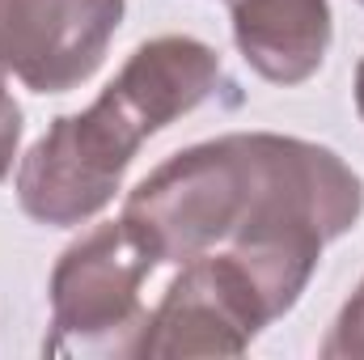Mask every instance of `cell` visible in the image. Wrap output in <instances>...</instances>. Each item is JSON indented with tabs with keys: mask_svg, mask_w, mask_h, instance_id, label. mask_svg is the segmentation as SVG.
<instances>
[{
	"mask_svg": "<svg viewBox=\"0 0 364 360\" xmlns=\"http://www.w3.org/2000/svg\"><path fill=\"white\" fill-rule=\"evenodd\" d=\"M360 179L322 144L292 136H225L170 157L127 195V212L161 250L195 259L225 246L263 288L272 314L292 309L322 246L356 225Z\"/></svg>",
	"mask_w": 364,
	"mask_h": 360,
	"instance_id": "cell-1",
	"label": "cell"
},
{
	"mask_svg": "<svg viewBox=\"0 0 364 360\" xmlns=\"http://www.w3.org/2000/svg\"><path fill=\"white\" fill-rule=\"evenodd\" d=\"M216 81L220 60L199 38L166 34L136 47L90 110L55 119V127L26 153L17 174L21 208L43 225L90 221L119 191L140 140L195 110Z\"/></svg>",
	"mask_w": 364,
	"mask_h": 360,
	"instance_id": "cell-2",
	"label": "cell"
},
{
	"mask_svg": "<svg viewBox=\"0 0 364 360\" xmlns=\"http://www.w3.org/2000/svg\"><path fill=\"white\" fill-rule=\"evenodd\" d=\"M161 263L157 242L132 221H110L93 229L85 242L64 250L51 275V352H85V348H114L127 352L123 335H144V305L140 284Z\"/></svg>",
	"mask_w": 364,
	"mask_h": 360,
	"instance_id": "cell-3",
	"label": "cell"
},
{
	"mask_svg": "<svg viewBox=\"0 0 364 360\" xmlns=\"http://www.w3.org/2000/svg\"><path fill=\"white\" fill-rule=\"evenodd\" d=\"M272 305L233 255H195L149 314L136 356H242Z\"/></svg>",
	"mask_w": 364,
	"mask_h": 360,
	"instance_id": "cell-4",
	"label": "cell"
},
{
	"mask_svg": "<svg viewBox=\"0 0 364 360\" xmlns=\"http://www.w3.org/2000/svg\"><path fill=\"white\" fill-rule=\"evenodd\" d=\"M123 0H0V73L34 93H64L102 64Z\"/></svg>",
	"mask_w": 364,
	"mask_h": 360,
	"instance_id": "cell-5",
	"label": "cell"
},
{
	"mask_svg": "<svg viewBox=\"0 0 364 360\" xmlns=\"http://www.w3.org/2000/svg\"><path fill=\"white\" fill-rule=\"evenodd\" d=\"M229 17L246 64L275 85H296L326 60V0H229Z\"/></svg>",
	"mask_w": 364,
	"mask_h": 360,
	"instance_id": "cell-6",
	"label": "cell"
},
{
	"mask_svg": "<svg viewBox=\"0 0 364 360\" xmlns=\"http://www.w3.org/2000/svg\"><path fill=\"white\" fill-rule=\"evenodd\" d=\"M322 356L335 360V356H364V280L360 288L352 292V301L343 305V314L335 318V327H331V335H326V344H322Z\"/></svg>",
	"mask_w": 364,
	"mask_h": 360,
	"instance_id": "cell-7",
	"label": "cell"
},
{
	"mask_svg": "<svg viewBox=\"0 0 364 360\" xmlns=\"http://www.w3.org/2000/svg\"><path fill=\"white\" fill-rule=\"evenodd\" d=\"M17 140H21V110H17V102L4 93V81H0V179H4L9 166H13Z\"/></svg>",
	"mask_w": 364,
	"mask_h": 360,
	"instance_id": "cell-8",
	"label": "cell"
},
{
	"mask_svg": "<svg viewBox=\"0 0 364 360\" xmlns=\"http://www.w3.org/2000/svg\"><path fill=\"white\" fill-rule=\"evenodd\" d=\"M356 106H360V115H364V60H360V73H356Z\"/></svg>",
	"mask_w": 364,
	"mask_h": 360,
	"instance_id": "cell-9",
	"label": "cell"
},
{
	"mask_svg": "<svg viewBox=\"0 0 364 360\" xmlns=\"http://www.w3.org/2000/svg\"><path fill=\"white\" fill-rule=\"evenodd\" d=\"M360 4H364V0H360Z\"/></svg>",
	"mask_w": 364,
	"mask_h": 360,
	"instance_id": "cell-10",
	"label": "cell"
}]
</instances>
